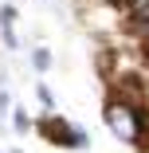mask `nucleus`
I'll list each match as a JSON object with an SVG mask.
<instances>
[{
  "label": "nucleus",
  "instance_id": "2",
  "mask_svg": "<svg viewBox=\"0 0 149 153\" xmlns=\"http://www.w3.org/2000/svg\"><path fill=\"white\" fill-rule=\"evenodd\" d=\"M39 130H43V134H47L51 141H59V145H75V149H82V145H86L82 130H71V126H63V122H55V118L39 122Z\"/></svg>",
  "mask_w": 149,
  "mask_h": 153
},
{
  "label": "nucleus",
  "instance_id": "3",
  "mask_svg": "<svg viewBox=\"0 0 149 153\" xmlns=\"http://www.w3.org/2000/svg\"><path fill=\"white\" fill-rule=\"evenodd\" d=\"M47 63H51V55H47V51H36V67H39V71H43V67H47Z\"/></svg>",
  "mask_w": 149,
  "mask_h": 153
},
{
  "label": "nucleus",
  "instance_id": "1",
  "mask_svg": "<svg viewBox=\"0 0 149 153\" xmlns=\"http://www.w3.org/2000/svg\"><path fill=\"white\" fill-rule=\"evenodd\" d=\"M106 126L114 130V137H122V141H137L145 122H141V114H137V106H133V102L114 98V102L106 106Z\"/></svg>",
  "mask_w": 149,
  "mask_h": 153
}]
</instances>
